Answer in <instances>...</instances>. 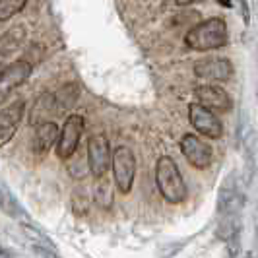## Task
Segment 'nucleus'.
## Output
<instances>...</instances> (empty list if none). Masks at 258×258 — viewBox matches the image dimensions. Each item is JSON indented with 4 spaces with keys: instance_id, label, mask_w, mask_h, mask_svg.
I'll use <instances>...</instances> for the list:
<instances>
[{
    "instance_id": "obj_1",
    "label": "nucleus",
    "mask_w": 258,
    "mask_h": 258,
    "mask_svg": "<svg viewBox=\"0 0 258 258\" xmlns=\"http://www.w3.org/2000/svg\"><path fill=\"white\" fill-rule=\"evenodd\" d=\"M184 43L192 51H214L221 49L229 43V33H227V24L221 18H210L194 27L188 29L184 35Z\"/></svg>"
},
{
    "instance_id": "obj_2",
    "label": "nucleus",
    "mask_w": 258,
    "mask_h": 258,
    "mask_svg": "<svg viewBox=\"0 0 258 258\" xmlns=\"http://www.w3.org/2000/svg\"><path fill=\"white\" fill-rule=\"evenodd\" d=\"M155 184L163 200L169 204H182L188 196V188L182 181V175L175 159L169 155H161L155 165Z\"/></svg>"
},
{
    "instance_id": "obj_3",
    "label": "nucleus",
    "mask_w": 258,
    "mask_h": 258,
    "mask_svg": "<svg viewBox=\"0 0 258 258\" xmlns=\"http://www.w3.org/2000/svg\"><path fill=\"white\" fill-rule=\"evenodd\" d=\"M111 167H113V179L118 192L128 194L136 177V157L132 154V150L126 146H118L111 157Z\"/></svg>"
},
{
    "instance_id": "obj_4",
    "label": "nucleus",
    "mask_w": 258,
    "mask_h": 258,
    "mask_svg": "<svg viewBox=\"0 0 258 258\" xmlns=\"http://www.w3.org/2000/svg\"><path fill=\"white\" fill-rule=\"evenodd\" d=\"M84 116L82 115H70L64 120L62 128L58 132V140H56V154L60 159H70L76 154L82 134H84Z\"/></svg>"
},
{
    "instance_id": "obj_5",
    "label": "nucleus",
    "mask_w": 258,
    "mask_h": 258,
    "mask_svg": "<svg viewBox=\"0 0 258 258\" xmlns=\"http://www.w3.org/2000/svg\"><path fill=\"white\" fill-rule=\"evenodd\" d=\"M111 146L105 134H93L88 140V167L95 179H101L111 169Z\"/></svg>"
},
{
    "instance_id": "obj_6",
    "label": "nucleus",
    "mask_w": 258,
    "mask_h": 258,
    "mask_svg": "<svg viewBox=\"0 0 258 258\" xmlns=\"http://www.w3.org/2000/svg\"><path fill=\"white\" fill-rule=\"evenodd\" d=\"M188 120L192 124V128L212 140H218L223 134V124L218 116L214 115V111L206 109L200 103H190L188 105Z\"/></svg>"
},
{
    "instance_id": "obj_7",
    "label": "nucleus",
    "mask_w": 258,
    "mask_h": 258,
    "mask_svg": "<svg viewBox=\"0 0 258 258\" xmlns=\"http://www.w3.org/2000/svg\"><path fill=\"white\" fill-rule=\"evenodd\" d=\"M235 177L237 173L233 171L221 184L220 194H218V216H239V212L243 210L245 198L237 188Z\"/></svg>"
},
{
    "instance_id": "obj_8",
    "label": "nucleus",
    "mask_w": 258,
    "mask_h": 258,
    "mask_svg": "<svg viewBox=\"0 0 258 258\" xmlns=\"http://www.w3.org/2000/svg\"><path fill=\"white\" fill-rule=\"evenodd\" d=\"M181 152L194 169H208L212 165V148L196 134H184L181 138Z\"/></svg>"
},
{
    "instance_id": "obj_9",
    "label": "nucleus",
    "mask_w": 258,
    "mask_h": 258,
    "mask_svg": "<svg viewBox=\"0 0 258 258\" xmlns=\"http://www.w3.org/2000/svg\"><path fill=\"white\" fill-rule=\"evenodd\" d=\"M26 103L24 101H16L0 109V148L6 146L14 138L16 130L20 128V122L24 118Z\"/></svg>"
},
{
    "instance_id": "obj_10",
    "label": "nucleus",
    "mask_w": 258,
    "mask_h": 258,
    "mask_svg": "<svg viewBox=\"0 0 258 258\" xmlns=\"http://www.w3.org/2000/svg\"><path fill=\"white\" fill-rule=\"evenodd\" d=\"M194 74L210 82H225L233 76V64L227 58H204L192 66Z\"/></svg>"
},
{
    "instance_id": "obj_11",
    "label": "nucleus",
    "mask_w": 258,
    "mask_h": 258,
    "mask_svg": "<svg viewBox=\"0 0 258 258\" xmlns=\"http://www.w3.org/2000/svg\"><path fill=\"white\" fill-rule=\"evenodd\" d=\"M31 70H33V64L29 60H26V58H20V60H16V62L6 66L2 76H0V97L10 93L12 90H16L18 86H22L29 78Z\"/></svg>"
},
{
    "instance_id": "obj_12",
    "label": "nucleus",
    "mask_w": 258,
    "mask_h": 258,
    "mask_svg": "<svg viewBox=\"0 0 258 258\" xmlns=\"http://www.w3.org/2000/svg\"><path fill=\"white\" fill-rule=\"evenodd\" d=\"M194 97L198 99V103L204 105L210 111H231L233 101L229 97V93L221 90V88H216V86H198L194 90Z\"/></svg>"
},
{
    "instance_id": "obj_13",
    "label": "nucleus",
    "mask_w": 258,
    "mask_h": 258,
    "mask_svg": "<svg viewBox=\"0 0 258 258\" xmlns=\"http://www.w3.org/2000/svg\"><path fill=\"white\" fill-rule=\"evenodd\" d=\"M58 132L60 128L56 126V122L52 120H45L35 124V134H33V142H31V150L35 154H45L49 152L54 142L58 140Z\"/></svg>"
},
{
    "instance_id": "obj_14",
    "label": "nucleus",
    "mask_w": 258,
    "mask_h": 258,
    "mask_svg": "<svg viewBox=\"0 0 258 258\" xmlns=\"http://www.w3.org/2000/svg\"><path fill=\"white\" fill-rule=\"evenodd\" d=\"M54 107H56L54 93L45 91V93L37 95V99L33 101V107H31V111H29V124L33 126V124L49 120V116H51V113L54 111Z\"/></svg>"
},
{
    "instance_id": "obj_15",
    "label": "nucleus",
    "mask_w": 258,
    "mask_h": 258,
    "mask_svg": "<svg viewBox=\"0 0 258 258\" xmlns=\"http://www.w3.org/2000/svg\"><path fill=\"white\" fill-rule=\"evenodd\" d=\"M26 27L24 26H12L0 35V56H10L18 51L24 41H26Z\"/></svg>"
},
{
    "instance_id": "obj_16",
    "label": "nucleus",
    "mask_w": 258,
    "mask_h": 258,
    "mask_svg": "<svg viewBox=\"0 0 258 258\" xmlns=\"http://www.w3.org/2000/svg\"><path fill=\"white\" fill-rule=\"evenodd\" d=\"M0 210H2L8 218H14V220L27 218L26 208L16 200V196H14V194L8 190V186H4V184H0Z\"/></svg>"
},
{
    "instance_id": "obj_17",
    "label": "nucleus",
    "mask_w": 258,
    "mask_h": 258,
    "mask_svg": "<svg viewBox=\"0 0 258 258\" xmlns=\"http://www.w3.org/2000/svg\"><path fill=\"white\" fill-rule=\"evenodd\" d=\"M93 200L101 210H111L113 206V184L105 177L97 179V184L93 188Z\"/></svg>"
},
{
    "instance_id": "obj_18",
    "label": "nucleus",
    "mask_w": 258,
    "mask_h": 258,
    "mask_svg": "<svg viewBox=\"0 0 258 258\" xmlns=\"http://www.w3.org/2000/svg\"><path fill=\"white\" fill-rule=\"evenodd\" d=\"M243 229V221L239 216H220V221H218V227H216V235L220 239H227L231 237L233 233L241 231Z\"/></svg>"
},
{
    "instance_id": "obj_19",
    "label": "nucleus",
    "mask_w": 258,
    "mask_h": 258,
    "mask_svg": "<svg viewBox=\"0 0 258 258\" xmlns=\"http://www.w3.org/2000/svg\"><path fill=\"white\" fill-rule=\"evenodd\" d=\"M22 231L26 235L29 241H33L35 246H45V248H51V250H56V245L47 233H43L39 227H33L29 223H22Z\"/></svg>"
},
{
    "instance_id": "obj_20",
    "label": "nucleus",
    "mask_w": 258,
    "mask_h": 258,
    "mask_svg": "<svg viewBox=\"0 0 258 258\" xmlns=\"http://www.w3.org/2000/svg\"><path fill=\"white\" fill-rule=\"evenodd\" d=\"M78 95H80V90L74 84H66V86H62V90L54 95V99H56V105L60 109H70L72 105H76Z\"/></svg>"
},
{
    "instance_id": "obj_21",
    "label": "nucleus",
    "mask_w": 258,
    "mask_h": 258,
    "mask_svg": "<svg viewBox=\"0 0 258 258\" xmlns=\"http://www.w3.org/2000/svg\"><path fill=\"white\" fill-rule=\"evenodd\" d=\"M27 0H0V22H6L26 8Z\"/></svg>"
},
{
    "instance_id": "obj_22",
    "label": "nucleus",
    "mask_w": 258,
    "mask_h": 258,
    "mask_svg": "<svg viewBox=\"0 0 258 258\" xmlns=\"http://www.w3.org/2000/svg\"><path fill=\"white\" fill-rule=\"evenodd\" d=\"M225 252L227 258H237L241 254V231L233 233L231 237L225 239Z\"/></svg>"
},
{
    "instance_id": "obj_23",
    "label": "nucleus",
    "mask_w": 258,
    "mask_h": 258,
    "mask_svg": "<svg viewBox=\"0 0 258 258\" xmlns=\"http://www.w3.org/2000/svg\"><path fill=\"white\" fill-rule=\"evenodd\" d=\"M72 210L76 212L78 216L82 214H88V210H90V198H88V194L84 192H74V196H72Z\"/></svg>"
},
{
    "instance_id": "obj_24",
    "label": "nucleus",
    "mask_w": 258,
    "mask_h": 258,
    "mask_svg": "<svg viewBox=\"0 0 258 258\" xmlns=\"http://www.w3.org/2000/svg\"><path fill=\"white\" fill-rule=\"evenodd\" d=\"M33 252H35L39 258H60L58 254H56V250L45 248V246H33Z\"/></svg>"
},
{
    "instance_id": "obj_25",
    "label": "nucleus",
    "mask_w": 258,
    "mask_h": 258,
    "mask_svg": "<svg viewBox=\"0 0 258 258\" xmlns=\"http://www.w3.org/2000/svg\"><path fill=\"white\" fill-rule=\"evenodd\" d=\"M237 6H239V12L243 16V22H245V26L250 24V12H248V4H246V0H237Z\"/></svg>"
},
{
    "instance_id": "obj_26",
    "label": "nucleus",
    "mask_w": 258,
    "mask_h": 258,
    "mask_svg": "<svg viewBox=\"0 0 258 258\" xmlns=\"http://www.w3.org/2000/svg\"><path fill=\"white\" fill-rule=\"evenodd\" d=\"M177 6H190V4H198V2H204V0H175Z\"/></svg>"
},
{
    "instance_id": "obj_27",
    "label": "nucleus",
    "mask_w": 258,
    "mask_h": 258,
    "mask_svg": "<svg viewBox=\"0 0 258 258\" xmlns=\"http://www.w3.org/2000/svg\"><path fill=\"white\" fill-rule=\"evenodd\" d=\"M0 258H14L12 250H8L6 246H2V245H0Z\"/></svg>"
},
{
    "instance_id": "obj_28",
    "label": "nucleus",
    "mask_w": 258,
    "mask_h": 258,
    "mask_svg": "<svg viewBox=\"0 0 258 258\" xmlns=\"http://www.w3.org/2000/svg\"><path fill=\"white\" fill-rule=\"evenodd\" d=\"M4 68H6V64H4V62H0V76H2V72H4Z\"/></svg>"
},
{
    "instance_id": "obj_29",
    "label": "nucleus",
    "mask_w": 258,
    "mask_h": 258,
    "mask_svg": "<svg viewBox=\"0 0 258 258\" xmlns=\"http://www.w3.org/2000/svg\"><path fill=\"white\" fill-rule=\"evenodd\" d=\"M245 258H254V252H246V256Z\"/></svg>"
},
{
    "instance_id": "obj_30",
    "label": "nucleus",
    "mask_w": 258,
    "mask_h": 258,
    "mask_svg": "<svg viewBox=\"0 0 258 258\" xmlns=\"http://www.w3.org/2000/svg\"><path fill=\"white\" fill-rule=\"evenodd\" d=\"M256 103H258V88H256Z\"/></svg>"
},
{
    "instance_id": "obj_31",
    "label": "nucleus",
    "mask_w": 258,
    "mask_h": 258,
    "mask_svg": "<svg viewBox=\"0 0 258 258\" xmlns=\"http://www.w3.org/2000/svg\"><path fill=\"white\" fill-rule=\"evenodd\" d=\"M256 237H258V227H256Z\"/></svg>"
}]
</instances>
